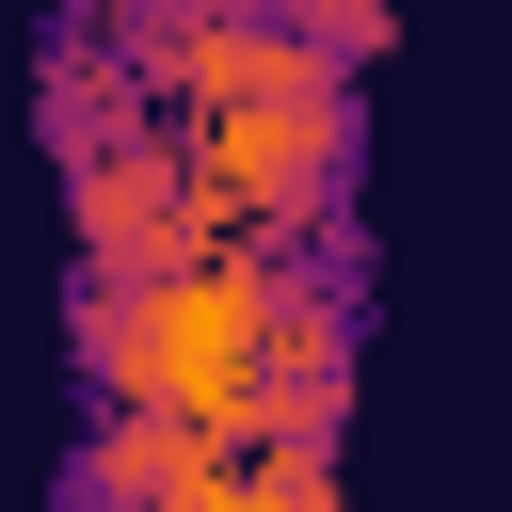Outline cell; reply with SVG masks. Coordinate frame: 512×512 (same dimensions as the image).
Instances as JSON below:
<instances>
[{"label":"cell","mask_w":512,"mask_h":512,"mask_svg":"<svg viewBox=\"0 0 512 512\" xmlns=\"http://www.w3.org/2000/svg\"><path fill=\"white\" fill-rule=\"evenodd\" d=\"M272 272L288 256H192L160 288H64V336H80V400H128V416H176L240 464V384H256V336H272Z\"/></svg>","instance_id":"obj_1"},{"label":"cell","mask_w":512,"mask_h":512,"mask_svg":"<svg viewBox=\"0 0 512 512\" xmlns=\"http://www.w3.org/2000/svg\"><path fill=\"white\" fill-rule=\"evenodd\" d=\"M64 224H80V272L96 288H160L192 272V176H176V128H128V144H80L64 160Z\"/></svg>","instance_id":"obj_2"},{"label":"cell","mask_w":512,"mask_h":512,"mask_svg":"<svg viewBox=\"0 0 512 512\" xmlns=\"http://www.w3.org/2000/svg\"><path fill=\"white\" fill-rule=\"evenodd\" d=\"M32 128H48V160H80V144H128V128H160L96 0H80V16H48V64H32Z\"/></svg>","instance_id":"obj_4"},{"label":"cell","mask_w":512,"mask_h":512,"mask_svg":"<svg viewBox=\"0 0 512 512\" xmlns=\"http://www.w3.org/2000/svg\"><path fill=\"white\" fill-rule=\"evenodd\" d=\"M224 448L208 432H176V416H128V400H80V448H64V512H160V496H192Z\"/></svg>","instance_id":"obj_3"},{"label":"cell","mask_w":512,"mask_h":512,"mask_svg":"<svg viewBox=\"0 0 512 512\" xmlns=\"http://www.w3.org/2000/svg\"><path fill=\"white\" fill-rule=\"evenodd\" d=\"M240 496L256 512H336V448H240Z\"/></svg>","instance_id":"obj_5"}]
</instances>
